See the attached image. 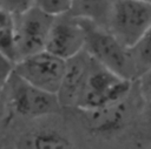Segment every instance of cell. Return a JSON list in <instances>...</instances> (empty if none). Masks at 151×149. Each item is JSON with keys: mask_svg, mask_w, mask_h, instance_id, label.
Listing matches in <instances>:
<instances>
[{"mask_svg": "<svg viewBox=\"0 0 151 149\" xmlns=\"http://www.w3.org/2000/svg\"><path fill=\"white\" fill-rule=\"evenodd\" d=\"M133 82V80L117 74L92 57L76 109L93 110L120 102L130 96Z\"/></svg>", "mask_w": 151, "mask_h": 149, "instance_id": "obj_1", "label": "cell"}, {"mask_svg": "<svg viewBox=\"0 0 151 149\" xmlns=\"http://www.w3.org/2000/svg\"><path fill=\"white\" fill-rule=\"evenodd\" d=\"M81 20L86 32L84 49L88 55L104 67L124 77L136 81L137 75L129 48L125 47L106 27L91 20Z\"/></svg>", "mask_w": 151, "mask_h": 149, "instance_id": "obj_2", "label": "cell"}, {"mask_svg": "<svg viewBox=\"0 0 151 149\" xmlns=\"http://www.w3.org/2000/svg\"><path fill=\"white\" fill-rule=\"evenodd\" d=\"M4 87L9 109L21 117L41 118L57 114L63 108L57 94L28 83L13 70Z\"/></svg>", "mask_w": 151, "mask_h": 149, "instance_id": "obj_3", "label": "cell"}, {"mask_svg": "<svg viewBox=\"0 0 151 149\" xmlns=\"http://www.w3.org/2000/svg\"><path fill=\"white\" fill-rule=\"evenodd\" d=\"M105 27L125 47H132L151 27V1L114 0Z\"/></svg>", "mask_w": 151, "mask_h": 149, "instance_id": "obj_4", "label": "cell"}, {"mask_svg": "<svg viewBox=\"0 0 151 149\" xmlns=\"http://www.w3.org/2000/svg\"><path fill=\"white\" fill-rule=\"evenodd\" d=\"M53 18V14L45 12L35 5L14 15L17 61L46 48Z\"/></svg>", "mask_w": 151, "mask_h": 149, "instance_id": "obj_5", "label": "cell"}, {"mask_svg": "<svg viewBox=\"0 0 151 149\" xmlns=\"http://www.w3.org/2000/svg\"><path fill=\"white\" fill-rule=\"evenodd\" d=\"M66 68V60L44 49L20 59L13 66V72L28 83L57 94Z\"/></svg>", "mask_w": 151, "mask_h": 149, "instance_id": "obj_6", "label": "cell"}, {"mask_svg": "<svg viewBox=\"0 0 151 149\" xmlns=\"http://www.w3.org/2000/svg\"><path fill=\"white\" fill-rule=\"evenodd\" d=\"M85 36L83 20L67 11L54 15L45 49L64 60H68L84 50Z\"/></svg>", "mask_w": 151, "mask_h": 149, "instance_id": "obj_7", "label": "cell"}, {"mask_svg": "<svg viewBox=\"0 0 151 149\" xmlns=\"http://www.w3.org/2000/svg\"><path fill=\"white\" fill-rule=\"evenodd\" d=\"M92 57L84 49L73 57L66 60V68L60 88L57 93L63 108H76L80 92L85 83Z\"/></svg>", "mask_w": 151, "mask_h": 149, "instance_id": "obj_8", "label": "cell"}, {"mask_svg": "<svg viewBox=\"0 0 151 149\" xmlns=\"http://www.w3.org/2000/svg\"><path fill=\"white\" fill-rule=\"evenodd\" d=\"M127 100L129 97L104 108L79 111L83 114L84 123H86V127L92 133L109 135L116 133L126 123L130 115Z\"/></svg>", "mask_w": 151, "mask_h": 149, "instance_id": "obj_9", "label": "cell"}, {"mask_svg": "<svg viewBox=\"0 0 151 149\" xmlns=\"http://www.w3.org/2000/svg\"><path fill=\"white\" fill-rule=\"evenodd\" d=\"M113 2L114 0H72L70 12L105 27Z\"/></svg>", "mask_w": 151, "mask_h": 149, "instance_id": "obj_10", "label": "cell"}, {"mask_svg": "<svg viewBox=\"0 0 151 149\" xmlns=\"http://www.w3.org/2000/svg\"><path fill=\"white\" fill-rule=\"evenodd\" d=\"M21 147L24 148H35V149H46V148H71L73 147L72 141L68 136L63 133L53 129H42L34 131L27 135L22 142Z\"/></svg>", "mask_w": 151, "mask_h": 149, "instance_id": "obj_11", "label": "cell"}, {"mask_svg": "<svg viewBox=\"0 0 151 149\" xmlns=\"http://www.w3.org/2000/svg\"><path fill=\"white\" fill-rule=\"evenodd\" d=\"M137 77L151 68V27L129 48ZM137 80V79H136Z\"/></svg>", "mask_w": 151, "mask_h": 149, "instance_id": "obj_12", "label": "cell"}, {"mask_svg": "<svg viewBox=\"0 0 151 149\" xmlns=\"http://www.w3.org/2000/svg\"><path fill=\"white\" fill-rule=\"evenodd\" d=\"M71 4L72 0H35V6L53 15L70 11Z\"/></svg>", "mask_w": 151, "mask_h": 149, "instance_id": "obj_13", "label": "cell"}, {"mask_svg": "<svg viewBox=\"0 0 151 149\" xmlns=\"http://www.w3.org/2000/svg\"><path fill=\"white\" fill-rule=\"evenodd\" d=\"M35 5V0H0V7L8 13L17 15Z\"/></svg>", "mask_w": 151, "mask_h": 149, "instance_id": "obj_14", "label": "cell"}, {"mask_svg": "<svg viewBox=\"0 0 151 149\" xmlns=\"http://www.w3.org/2000/svg\"><path fill=\"white\" fill-rule=\"evenodd\" d=\"M138 94L145 102H151V68L137 77Z\"/></svg>", "mask_w": 151, "mask_h": 149, "instance_id": "obj_15", "label": "cell"}, {"mask_svg": "<svg viewBox=\"0 0 151 149\" xmlns=\"http://www.w3.org/2000/svg\"><path fill=\"white\" fill-rule=\"evenodd\" d=\"M140 123L147 136L151 137V102H145L140 110Z\"/></svg>", "mask_w": 151, "mask_h": 149, "instance_id": "obj_16", "label": "cell"}, {"mask_svg": "<svg viewBox=\"0 0 151 149\" xmlns=\"http://www.w3.org/2000/svg\"><path fill=\"white\" fill-rule=\"evenodd\" d=\"M13 23H14V15L0 7V31L13 26Z\"/></svg>", "mask_w": 151, "mask_h": 149, "instance_id": "obj_17", "label": "cell"}, {"mask_svg": "<svg viewBox=\"0 0 151 149\" xmlns=\"http://www.w3.org/2000/svg\"><path fill=\"white\" fill-rule=\"evenodd\" d=\"M8 109H9V107H8L7 102H6V99H5V101L0 99V127L6 121V117H7V114H8Z\"/></svg>", "mask_w": 151, "mask_h": 149, "instance_id": "obj_18", "label": "cell"}, {"mask_svg": "<svg viewBox=\"0 0 151 149\" xmlns=\"http://www.w3.org/2000/svg\"><path fill=\"white\" fill-rule=\"evenodd\" d=\"M146 1H151V0H146Z\"/></svg>", "mask_w": 151, "mask_h": 149, "instance_id": "obj_19", "label": "cell"}]
</instances>
